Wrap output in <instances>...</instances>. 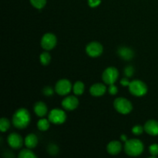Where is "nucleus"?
<instances>
[{"label":"nucleus","mask_w":158,"mask_h":158,"mask_svg":"<svg viewBox=\"0 0 158 158\" xmlns=\"http://www.w3.org/2000/svg\"><path fill=\"white\" fill-rule=\"evenodd\" d=\"M31 117L29 111L25 108H20L15 112L12 117V123L18 129H24L29 124Z\"/></svg>","instance_id":"nucleus-1"},{"label":"nucleus","mask_w":158,"mask_h":158,"mask_svg":"<svg viewBox=\"0 0 158 158\" xmlns=\"http://www.w3.org/2000/svg\"><path fill=\"white\" fill-rule=\"evenodd\" d=\"M143 143L138 139H131L125 142V152L131 157H137L143 153Z\"/></svg>","instance_id":"nucleus-2"},{"label":"nucleus","mask_w":158,"mask_h":158,"mask_svg":"<svg viewBox=\"0 0 158 158\" xmlns=\"http://www.w3.org/2000/svg\"><path fill=\"white\" fill-rule=\"evenodd\" d=\"M114 106L116 110L121 114H129L133 110L131 102L123 97H119L116 99L114 102Z\"/></svg>","instance_id":"nucleus-3"},{"label":"nucleus","mask_w":158,"mask_h":158,"mask_svg":"<svg viewBox=\"0 0 158 158\" xmlns=\"http://www.w3.org/2000/svg\"><path fill=\"white\" fill-rule=\"evenodd\" d=\"M129 91L132 95L136 97H142L148 92V86L141 80H133L130 83Z\"/></svg>","instance_id":"nucleus-4"},{"label":"nucleus","mask_w":158,"mask_h":158,"mask_svg":"<svg viewBox=\"0 0 158 158\" xmlns=\"http://www.w3.org/2000/svg\"><path fill=\"white\" fill-rule=\"evenodd\" d=\"M119 77V72L117 69L115 67H108L103 71L102 78H103V82L106 84L110 85L115 83V82L117 80V78Z\"/></svg>","instance_id":"nucleus-5"},{"label":"nucleus","mask_w":158,"mask_h":158,"mask_svg":"<svg viewBox=\"0 0 158 158\" xmlns=\"http://www.w3.org/2000/svg\"><path fill=\"white\" fill-rule=\"evenodd\" d=\"M49 120L51 123L54 124H62L66 121V114L63 110L58 109V108L52 109L49 112Z\"/></svg>","instance_id":"nucleus-6"},{"label":"nucleus","mask_w":158,"mask_h":158,"mask_svg":"<svg viewBox=\"0 0 158 158\" xmlns=\"http://www.w3.org/2000/svg\"><path fill=\"white\" fill-rule=\"evenodd\" d=\"M56 36L51 32L44 34L41 39V46L46 50H51L53 49L56 45Z\"/></svg>","instance_id":"nucleus-7"},{"label":"nucleus","mask_w":158,"mask_h":158,"mask_svg":"<svg viewBox=\"0 0 158 158\" xmlns=\"http://www.w3.org/2000/svg\"><path fill=\"white\" fill-rule=\"evenodd\" d=\"M72 89V84L70 81L66 79H62L59 80L55 86V90L59 95L65 96L67 95Z\"/></svg>","instance_id":"nucleus-8"},{"label":"nucleus","mask_w":158,"mask_h":158,"mask_svg":"<svg viewBox=\"0 0 158 158\" xmlns=\"http://www.w3.org/2000/svg\"><path fill=\"white\" fill-rule=\"evenodd\" d=\"M103 46L98 42H91L86 46V52L89 56L98 57L103 53Z\"/></svg>","instance_id":"nucleus-9"},{"label":"nucleus","mask_w":158,"mask_h":158,"mask_svg":"<svg viewBox=\"0 0 158 158\" xmlns=\"http://www.w3.org/2000/svg\"><path fill=\"white\" fill-rule=\"evenodd\" d=\"M79 100L74 96H69L65 97L62 101V106L67 110H73L78 106Z\"/></svg>","instance_id":"nucleus-10"},{"label":"nucleus","mask_w":158,"mask_h":158,"mask_svg":"<svg viewBox=\"0 0 158 158\" xmlns=\"http://www.w3.org/2000/svg\"><path fill=\"white\" fill-rule=\"evenodd\" d=\"M8 143L13 149H19L23 144V140L20 135L16 133L10 134L8 137Z\"/></svg>","instance_id":"nucleus-11"},{"label":"nucleus","mask_w":158,"mask_h":158,"mask_svg":"<svg viewBox=\"0 0 158 158\" xmlns=\"http://www.w3.org/2000/svg\"><path fill=\"white\" fill-rule=\"evenodd\" d=\"M145 132L151 136L158 135V121L154 120H150L146 122L143 127Z\"/></svg>","instance_id":"nucleus-12"},{"label":"nucleus","mask_w":158,"mask_h":158,"mask_svg":"<svg viewBox=\"0 0 158 158\" xmlns=\"http://www.w3.org/2000/svg\"><path fill=\"white\" fill-rule=\"evenodd\" d=\"M106 87L104 84L100 83H97L91 86L89 89V92L92 96L94 97H101L106 93Z\"/></svg>","instance_id":"nucleus-13"},{"label":"nucleus","mask_w":158,"mask_h":158,"mask_svg":"<svg viewBox=\"0 0 158 158\" xmlns=\"http://www.w3.org/2000/svg\"><path fill=\"white\" fill-rule=\"evenodd\" d=\"M107 152L111 155H117V154H120V152L122 150V144L120 142L117 141V140H113V141L110 142L107 145Z\"/></svg>","instance_id":"nucleus-14"},{"label":"nucleus","mask_w":158,"mask_h":158,"mask_svg":"<svg viewBox=\"0 0 158 158\" xmlns=\"http://www.w3.org/2000/svg\"><path fill=\"white\" fill-rule=\"evenodd\" d=\"M34 111L38 117H43L47 114L48 109L46 105L43 102L39 101L35 103V106H34Z\"/></svg>","instance_id":"nucleus-15"},{"label":"nucleus","mask_w":158,"mask_h":158,"mask_svg":"<svg viewBox=\"0 0 158 158\" xmlns=\"http://www.w3.org/2000/svg\"><path fill=\"white\" fill-rule=\"evenodd\" d=\"M118 55L124 60H130L134 57V52L128 47H120L117 51Z\"/></svg>","instance_id":"nucleus-16"},{"label":"nucleus","mask_w":158,"mask_h":158,"mask_svg":"<svg viewBox=\"0 0 158 158\" xmlns=\"http://www.w3.org/2000/svg\"><path fill=\"white\" fill-rule=\"evenodd\" d=\"M37 143H38V138L35 134H30L26 136L25 139V145L27 147V148L32 149V148H35Z\"/></svg>","instance_id":"nucleus-17"},{"label":"nucleus","mask_w":158,"mask_h":158,"mask_svg":"<svg viewBox=\"0 0 158 158\" xmlns=\"http://www.w3.org/2000/svg\"><path fill=\"white\" fill-rule=\"evenodd\" d=\"M85 89V86L84 83L81 81H77L76 82L75 84L73 86V93L77 96L82 95L84 92Z\"/></svg>","instance_id":"nucleus-18"},{"label":"nucleus","mask_w":158,"mask_h":158,"mask_svg":"<svg viewBox=\"0 0 158 158\" xmlns=\"http://www.w3.org/2000/svg\"><path fill=\"white\" fill-rule=\"evenodd\" d=\"M49 120H46V119L43 118L40 119L37 123V127L38 129L41 131H46L49 128Z\"/></svg>","instance_id":"nucleus-19"},{"label":"nucleus","mask_w":158,"mask_h":158,"mask_svg":"<svg viewBox=\"0 0 158 158\" xmlns=\"http://www.w3.org/2000/svg\"><path fill=\"white\" fill-rule=\"evenodd\" d=\"M19 157L20 158H35L36 155L32 152L31 150H29V148L27 149H24L22 151H20L19 154Z\"/></svg>","instance_id":"nucleus-20"},{"label":"nucleus","mask_w":158,"mask_h":158,"mask_svg":"<svg viewBox=\"0 0 158 158\" xmlns=\"http://www.w3.org/2000/svg\"><path fill=\"white\" fill-rule=\"evenodd\" d=\"M40 62H41L43 66H47L49 63H50L51 60V56L49 52H44L40 55Z\"/></svg>","instance_id":"nucleus-21"},{"label":"nucleus","mask_w":158,"mask_h":158,"mask_svg":"<svg viewBox=\"0 0 158 158\" xmlns=\"http://www.w3.org/2000/svg\"><path fill=\"white\" fill-rule=\"evenodd\" d=\"M29 1L33 7L38 9H43L46 4V0H29Z\"/></svg>","instance_id":"nucleus-22"},{"label":"nucleus","mask_w":158,"mask_h":158,"mask_svg":"<svg viewBox=\"0 0 158 158\" xmlns=\"http://www.w3.org/2000/svg\"><path fill=\"white\" fill-rule=\"evenodd\" d=\"M10 127V122L8 119L6 118H2L0 120V130L2 132H6L8 131Z\"/></svg>","instance_id":"nucleus-23"},{"label":"nucleus","mask_w":158,"mask_h":158,"mask_svg":"<svg viewBox=\"0 0 158 158\" xmlns=\"http://www.w3.org/2000/svg\"><path fill=\"white\" fill-rule=\"evenodd\" d=\"M150 154L153 156V157H156L158 155V144L157 143H153L150 146L149 148Z\"/></svg>","instance_id":"nucleus-24"},{"label":"nucleus","mask_w":158,"mask_h":158,"mask_svg":"<svg viewBox=\"0 0 158 158\" xmlns=\"http://www.w3.org/2000/svg\"><path fill=\"white\" fill-rule=\"evenodd\" d=\"M48 152L52 155H55L59 152L58 147L56 144H50L48 147Z\"/></svg>","instance_id":"nucleus-25"},{"label":"nucleus","mask_w":158,"mask_h":158,"mask_svg":"<svg viewBox=\"0 0 158 158\" xmlns=\"http://www.w3.org/2000/svg\"><path fill=\"white\" fill-rule=\"evenodd\" d=\"M143 130L144 129H143V127L142 126H140V125H136V126H134L133 127L132 132L135 135H140V134H141L143 133Z\"/></svg>","instance_id":"nucleus-26"},{"label":"nucleus","mask_w":158,"mask_h":158,"mask_svg":"<svg viewBox=\"0 0 158 158\" xmlns=\"http://www.w3.org/2000/svg\"><path fill=\"white\" fill-rule=\"evenodd\" d=\"M134 69L131 66H127V67L125 68V69H124V73H125V75H126L127 77H132L133 74H134Z\"/></svg>","instance_id":"nucleus-27"},{"label":"nucleus","mask_w":158,"mask_h":158,"mask_svg":"<svg viewBox=\"0 0 158 158\" xmlns=\"http://www.w3.org/2000/svg\"><path fill=\"white\" fill-rule=\"evenodd\" d=\"M108 91H109L110 94H111V95H116L118 92V88L117 87L116 85H114V84H110L109 86V89H108Z\"/></svg>","instance_id":"nucleus-28"},{"label":"nucleus","mask_w":158,"mask_h":158,"mask_svg":"<svg viewBox=\"0 0 158 158\" xmlns=\"http://www.w3.org/2000/svg\"><path fill=\"white\" fill-rule=\"evenodd\" d=\"M102 0H88V5L91 8H96L101 3Z\"/></svg>","instance_id":"nucleus-29"},{"label":"nucleus","mask_w":158,"mask_h":158,"mask_svg":"<svg viewBox=\"0 0 158 158\" xmlns=\"http://www.w3.org/2000/svg\"><path fill=\"white\" fill-rule=\"evenodd\" d=\"M53 89H52L51 87H49V86H46V87H45L44 89H43V94H45L46 96H52V94H53Z\"/></svg>","instance_id":"nucleus-30"},{"label":"nucleus","mask_w":158,"mask_h":158,"mask_svg":"<svg viewBox=\"0 0 158 158\" xmlns=\"http://www.w3.org/2000/svg\"><path fill=\"white\" fill-rule=\"evenodd\" d=\"M130 80H128L127 77H125V78H123L121 80H120V84L123 86H129L130 85Z\"/></svg>","instance_id":"nucleus-31"},{"label":"nucleus","mask_w":158,"mask_h":158,"mask_svg":"<svg viewBox=\"0 0 158 158\" xmlns=\"http://www.w3.org/2000/svg\"><path fill=\"white\" fill-rule=\"evenodd\" d=\"M120 138H121V140H123V141H125V142H126L127 140H128L127 137V136L124 135V134H123V135H121V137H120Z\"/></svg>","instance_id":"nucleus-32"}]
</instances>
